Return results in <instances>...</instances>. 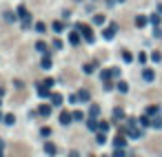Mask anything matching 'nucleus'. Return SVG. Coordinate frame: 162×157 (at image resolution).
<instances>
[{"label":"nucleus","instance_id":"nucleus-1","mask_svg":"<svg viewBox=\"0 0 162 157\" xmlns=\"http://www.w3.org/2000/svg\"><path fill=\"white\" fill-rule=\"evenodd\" d=\"M76 29H78V31L82 33V38H85V40H87L89 44H91L93 40H96V36H93L91 27H89V25H85V22H78V25H76Z\"/></svg>","mask_w":162,"mask_h":157},{"label":"nucleus","instance_id":"nucleus-2","mask_svg":"<svg viewBox=\"0 0 162 157\" xmlns=\"http://www.w3.org/2000/svg\"><path fill=\"white\" fill-rule=\"evenodd\" d=\"M116 31H118V25H116V22H113V25H111V27H109V29H104V31H102V36H104V40H113V36H116Z\"/></svg>","mask_w":162,"mask_h":157},{"label":"nucleus","instance_id":"nucleus-3","mask_svg":"<svg viewBox=\"0 0 162 157\" xmlns=\"http://www.w3.org/2000/svg\"><path fill=\"white\" fill-rule=\"evenodd\" d=\"M71 120H74V113H69V111H62L60 113V124H71Z\"/></svg>","mask_w":162,"mask_h":157},{"label":"nucleus","instance_id":"nucleus-4","mask_svg":"<svg viewBox=\"0 0 162 157\" xmlns=\"http://www.w3.org/2000/svg\"><path fill=\"white\" fill-rule=\"evenodd\" d=\"M49 89L51 86H47V84H40V86H38V95H40V97H51V93H49Z\"/></svg>","mask_w":162,"mask_h":157},{"label":"nucleus","instance_id":"nucleus-5","mask_svg":"<svg viewBox=\"0 0 162 157\" xmlns=\"http://www.w3.org/2000/svg\"><path fill=\"white\" fill-rule=\"evenodd\" d=\"M113 146H116V148H124V146H127L124 135H120V133H118V135H116V139H113Z\"/></svg>","mask_w":162,"mask_h":157},{"label":"nucleus","instance_id":"nucleus-6","mask_svg":"<svg viewBox=\"0 0 162 157\" xmlns=\"http://www.w3.org/2000/svg\"><path fill=\"white\" fill-rule=\"evenodd\" d=\"M98 126H100V122L96 120V117H89L87 120V128L89 131H98Z\"/></svg>","mask_w":162,"mask_h":157},{"label":"nucleus","instance_id":"nucleus-7","mask_svg":"<svg viewBox=\"0 0 162 157\" xmlns=\"http://www.w3.org/2000/svg\"><path fill=\"white\" fill-rule=\"evenodd\" d=\"M44 153L53 157L56 153H58V148H56V144H51V142H47V144H44Z\"/></svg>","mask_w":162,"mask_h":157},{"label":"nucleus","instance_id":"nucleus-8","mask_svg":"<svg viewBox=\"0 0 162 157\" xmlns=\"http://www.w3.org/2000/svg\"><path fill=\"white\" fill-rule=\"evenodd\" d=\"M78 100H80V102H89V100H91V93L82 89V91H78Z\"/></svg>","mask_w":162,"mask_h":157},{"label":"nucleus","instance_id":"nucleus-9","mask_svg":"<svg viewBox=\"0 0 162 157\" xmlns=\"http://www.w3.org/2000/svg\"><path fill=\"white\" fill-rule=\"evenodd\" d=\"M69 42H71V44H78V42H80V31H78V29L69 33Z\"/></svg>","mask_w":162,"mask_h":157},{"label":"nucleus","instance_id":"nucleus-10","mask_svg":"<svg viewBox=\"0 0 162 157\" xmlns=\"http://www.w3.org/2000/svg\"><path fill=\"white\" fill-rule=\"evenodd\" d=\"M142 77H144V80H147V82H153V77H155L153 69H144V71H142Z\"/></svg>","mask_w":162,"mask_h":157},{"label":"nucleus","instance_id":"nucleus-11","mask_svg":"<svg viewBox=\"0 0 162 157\" xmlns=\"http://www.w3.org/2000/svg\"><path fill=\"white\" fill-rule=\"evenodd\" d=\"M38 113H40L42 117H49V115H51V106H47V104H42V106H40V109H38Z\"/></svg>","mask_w":162,"mask_h":157},{"label":"nucleus","instance_id":"nucleus-12","mask_svg":"<svg viewBox=\"0 0 162 157\" xmlns=\"http://www.w3.org/2000/svg\"><path fill=\"white\" fill-rule=\"evenodd\" d=\"M51 104L53 106H60V104H62V95H60V93H51Z\"/></svg>","mask_w":162,"mask_h":157},{"label":"nucleus","instance_id":"nucleus-13","mask_svg":"<svg viewBox=\"0 0 162 157\" xmlns=\"http://www.w3.org/2000/svg\"><path fill=\"white\" fill-rule=\"evenodd\" d=\"M138 124H140L142 128H147V126H151V120H149V115H142L140 120H138Z\"/></svg>","mask_w":162,"mask_h":157},{"label":"nucleus","instance_id":"nucleus-14","mask_svg":"<svg viewBox=\"0 0 162 157\" xmlns=\"http://www.w3.org/2000/svg\"><path fill=\"white\" fill-rule=\"evenodd\" d=\"M147 22H149L147 16H136V27H144Z\"/></svg>","mask_w":162,"mask_h":157},{"label":"nucleus","instance_id":"nucleus-15","mask_svg":"<svg viewBox=\"0 0 162 157\" xmlns=\"http://www.w3.org/2000/svg\"><path fill=\"white\" fill-rule=\"evenodd\" d=\"M36 51H40V53L44 55V53H49V47H47L44 42H36Z\"/></svg>","mask_w":162,"mask_h":157},{"label":"nucleus","instance_id":"nucleus-16","mask_svg":"<svg viewBox=\"0 0 162 157\" xmlns=\"http://www.w3.org/2000/svg\"><path fill=\"white\" fill-rule=\"evenodd\" d=\"M42 69H51V55L49 53H44V58H42Z\"/></svg>","mask_w":162,"mask_h":157},{"label":"nucleus","instance_id":"nucleus-17","mask_svg":"<svg viewBox=\"0 0 162 157\" xmlns=\"http://www.w3.org/2000/svg\"><path fill=\"white\" fill-rule=\"evenodd\" d=\"M160 20H162V18H160V13H153V16H149V22H151L153 27H158V25H160Z\"/></svg>","mask_w":162,"mask_h":157},{"label":"nucleus","instance_id":"nucleus-18","mask_svg":"<svg viewBox=\"0 0 162 157\" xmlns=\"http://www.w3.org/2000/svg\"><path fill=\"white\" fill-rule=\"evenodd\" d=\"M89 113H91V117H98V115H100V106H98V104H91Z\"/></svg>","mask_w":162,"mask_h":157},{"label":"nucleus","instance_id":"nucleus-19","mask_svg":"<svg viewBox=\"0 0 162 157\" xmlns=\"http://www.w3.org/2000/svg\"><path fill=\"white\" fill-rule=\"evenodd\" d=\"M151 126H153V128H162V117L155 115L153 120H151Z\"/></svg>","mask_w":162,"mask_h":157},{"label":"nucleus","instance_id":"nucleus-20","mask_svg":"<svg viewBox=\"0 0 162 157\" xmlns=\"http://www.w3.org/2000/svg\"><path fill=\"white\" fill-rule=\"evenodd\" d=\"M118 91H120V93H127V91H129V84L120 80V82H118Z\"/></svg>","mask_w":162,"mask_h":157},{"label":"nucleus","instance_id":"nucleus-21","mask_svg":"<svg viewBox=\"0 0 162 157\" xmlns=\"http://www.w3.org/2000/svg\"><path fill=\"white\" fill-rule=\"evenodd\" d=\"M104 20H107V18H104L102 13H96V16H93V22H96V25H104Z\"/></svg>","mask_w":162,"mask_h":157},{"label":"nucleus","instance_id":"nucleus-22","mask_svg":"<svg viewBox=\"0 0 162 157\" xmlns=\"http://www.w3.org/2000/svg\"><path fill=\"white\" fill-rule=\"evenodd\" d=\"M124 117V111L122 109H113V120H122Z\"/></svg>","mask_w":162,"mask_h":157},{"label":"nucleus","instance_id":"nucleus-23","mask_svg":"<svg viewBox=\"0 0 162 157\" xmlns=\"http://www.w3.org/2000/svg\"><path fill=\"white\" fill-rule=\"evenodd\" d=\"M51 27H53V31H56V33H62V31H64V27H62V22H53V25H51Z\"/></svg>","mask_w":162,"mask_h":157},{"label":"nucleus","instance_id":"nucleus-24","mask_svg":"<svg viewBox=\"0 0 162 157\" xmlns=\"http://www.w3.org/2000/svg\"><path fill=\"white\" fill-rule=\"evenodd\" d=\"M109 126H111V124H109V122H100V126H98V131H100V133H107V131H109Z\"/></svg>","mask_w":162,"mask_h":157},{"label":"nucleus","instance_id":"nucleus-25","mask_svg":"<svg viewBox=\"0 0 162 157\" xmlns=\"http://www.w3.org/2000/svg\"><path fill=\"white\" fill-rule=\"evenodd\" d=\"M147 115H149V117H155V115H158V106H149V109H147Z\"/></svg>","mask_w":162,"mask_h":157},{"label":"nucleus","instance_id":"nucleus-26","mask_svg":"<svg viewBox=\"0 0 162 157\" xmlns=\"http://www.w3.org/2000/svg\"><path fill=\"white\" fill-rule=\"evenodd\" d=\"M18 18H22V20L29 18V13H27V9H25V7H18Z\"/></svg>","mask_w":162,"mask_h":157},{"label":"nucleus","instance_id":"nucleus-27","mask_svg":"<svg viewBox=\"0 0 162 157\" xmlns=\"http://www.w3.org/2000/svg\"><path fill=\"white\" fill-rule=\"evenodd\" d=\"M4 20H7V22H16V20H18V16H14L11 11H7V13H4Z\"/></svg>","mask_w":162,"mask_h":157},{"label":"nucleus","instance_id":"nucleus-28","mask_svg":"<svg viewBox=\"0 0 162 157\" xmlns=\"http://www.w3.org/2000/svg\"><path fill=\"white\" fill-rule=\"evenodd\" d=\"M40 135H42V137H49V135H51V128H49V126H42V128H40Z\"/></svg>","mask_w":162,"mask_h":157},{"label":"nucleus","instance_id":"nucleus-29","mask_svg":"<svg viewBox=\"0 0 162 157\" xmlns=\"http://www.w3.org/2000/svg\"><path fill=\"white\" fill-rule=\"evenodd\" d=\"M122 60H124V62H131V60H133V55H131L129 51H122Z\"/></svg>","mask_w":162,"mask_h":157},{"label":"nucleus","instance_id":"nucleus-30","mask_svg":"<svg viewBox=\"0 0 162 157\" xmlns=\"http://www.w3.org/2000/svg\"><path fill=\"white\" fill-rule=\"evenodd\" d=\"M93 71H96V64H85V73H93Z\"/></svg>","mask_w":162,"mask_h":157},{"label":"nucleus","instance_id":"nucleus-31","mask_svg":"<svg viewBox=\"0 0 162 157\" xmlns=\"http://www.w3.org/2000/svg\"><path fill=\"white\" fill-rule=\"evenodd\" d=\"M96 142H98V144H104V142H107V135H104V133H98Z\"/></svg>","mask_w":162,"mask_h":157},{"label":"nucleus","instance_id":"nucleus-32","mask_svg":"<svg viewBox=\"0 0 162 157\" xmlns=\"http://www.w3.org/2000/svg\"><path fill=\"white\" fill-rule=\"evenodd\" d=\"M36 31L38 33H44V31H47V27H44L42 22H36Z\"/></svg>","mask_w":162,"mask_h":157},{"label":"nucleus","instance_id":"nucleus-33","mask_svg":"<svg viewBox=\"0 0 162 157\" xmlns=\"http://www.w3.org/2000/svg\"><path fill=\"white\" fill-rule=\"evenodd\" d=\"M82 117H85V113H82V111H76V113H74V120H76V122H80Z\"/></svg>","mask_w":162,"mask_h":157},{"label":"nucleus","instance_id":"nucleus-34","mask_svg":"<svg viewBox=\"0 0 162 157\" xmlns=\"http://www.w3.org/2000/svg\"><path fill=\"white\" fill-rule=\"evenodd\" d=\"M14 122H16L14 115H4V124H14Z\"/></svg>","mask_w":162,"mask_h":157},{"label":"nucleus","instance_id":"nucleus-35","mask_svg":"<svg viewBox=\"0 0 162 157\" xmlns=\"http://www.w3.org/2000/svg\"><path fill=\"white\" fill-rule=\"evenodd\" d=\"M151 60H153V62H160V60H162V55L155 51V53H151Z\"/></svg>","mask_w":162,"mask_h":157},{"label":"nucleus","instance_id":"nucleus-36","mask_svg":"<svg viewBox=\"0 0 162 157\" xmlns=\"http://www.w3.org/2000/svg\"><path fill=\"white\" fill-rule=\"evenodd\" d=\"M111 157H124V150H122V148H116V153L111 155Z\"/></svg>","mask_w":162,"mask_h":157},{"label":"nucleus","instance_id":"nucleus-37","mask_svg":"<svg viewBox=\"0 0 162 157\" xmlns=\"http://www.w3.org/2000/svg\"><path fill=\"white\" fill-rule=\"evenodd\" d=\"M153 36H155V38L162 36V29H160V27H155V29H153Z\"/></svg>","mask_w":162,"mask_h":157},{"label":"nucleus","instance_id":"nucleus-38","mask_svg":"<svg viewBox=\"0 0 162 157\" xmlns=\"http://www.w3.org/2000/svg\"><path fill=\"white\" fill-rule=\"evenodd\" d=\"M111 89H113V84H111V82L107 80V82H104V91H111Z\"/></svg>","mask_w":162,"mask_h":157},{"label":"nucleus","instance_id":"nucleus-39","mask_svg":"<svg viewBox=\"0 0 162 157\" xmlns=\"http://www.w3.org/2000/svg\"><path fill=\"white\" fill-rule=\"evenodd\" d=\"M120 75V69H111V77H118Z\"/></svg>","mask_w":162,"mask_h":157},{"label":"nucleus","instance_id":"nucleus-40","mask_svg":"<svg viewBox=\"0 0 162 157\" xmlns=\"http://www.w3.org/2000/svg\"><path fill=\"white\" fill-rule=\"evenodd\" d=\"M53 49H62V42H60V40H53Z\"/></svg>","mask_w":162,"mask_h":157},{"label":"nucleus","instance_id":"nucleus-41","mask_svg":"<svg viewBox=\"0 0 162 157\" xmlns=\"http://www.w3.org/2000/svg\"><path fill=\"white\" fill-rule=\"evenodd\" d=\"M69 157H80V155H78V153H76V150H74V153H69Z\"/></svg>","mask_w":162,"mask_h":157},{"label":"nucleus","instance_id":"nucleus-42","mask_svg":"<svg viewBox=\"0 0 162 157\" xmlns=\"http://www.w3.org/2000/svg\"><path fill=\"white\" fill-rule=\"evenodd\" d=\"M2 146H4V142H2V139H0V150H2Z\"/></svg>","mask_w":162,"mask_h":157},{"label":"nucleus","instance_id":"nucleus-43","mask_svg":"<svg viewBox=\"0 0 162 157\" xmlns=\"http://www.w3.org/2000/svg\"><path fill=\"white\" fill-rule=\"evenodd\" d=\"M0 120H4V115H2V113H0Z\"/></svg>","mask_w":162,"mask_h":157},{"label":"nucleus","instance_id":"nucleus-44","mask_svg":"<svg viewBox=\"0 0 162 157\" xmlns=\"http://www.w3.org/2000/svg\"><path fill=\"white\" fill-rule=\"evenodd\" d=\"M116 2H124V0H116Z\"/></svg>","mask_w":162,"mask_h":157},{"label":"nucleus","instance_id":"nucleus-45","mask_svg":"<svg viewBox=\"0 0 162 157\" xmlns=\"http://www.w3.org/2000/svg\"><path fill=\"white\" fill-rule=\"evenodd\" d=\"M0 157H2V150H0Z\"/></svg>","mask_w":162,"mask_h":157},{"label":"nucleus","instance_id":"nucleus-46","mask_svg":"<svg viewBox=\"0 0 162 157\" xmlns=\"http://www.w3.org/2000/svg\"><path fill=\"white\" fill-rule=\"evenodd\" d=\"M0 106H2V102H0Z\"/></svg>","mask_w":162,"mask_h":157}]
</instances>
